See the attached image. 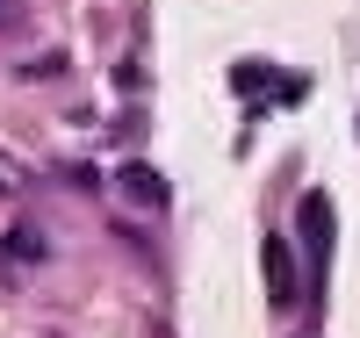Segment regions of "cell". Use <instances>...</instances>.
I'll list each match as a JSON object with an SVG mask.
<instances>
[{
	"label": "cell",
	"instance_id": "6da1fadb",
	"mask_svg": "<svg viewBox=\"0 0 360 338\" xmlns=\"http://www.w3.org/2000/svg\"><path fill=\"white\" fill-rule=\"evenodd\" d=\"M295 223H303V252H310V273H303V295L324 281V259H332V195L310 188L303 209H295Z\"/></svg>",
	"mask_w": 360,
	"mask_h": 338
},
{
	"label": "cell",
	"instance_id": "7a4b0ae2",
	"mask_svg": "<svg viewBox=\"0 0 360 338\" xmlns=\"http://www.w3.org/2000/svg\"><path fill=\"white\" fill-rule=\"evenodd\" d=\"M259 273H266V302H274V317H288L295 302H303V273H295L288 238H266L259 245Z\"/></svg>",
	"mask_w": 360,
	"mask_h": 338
},
{
	"label": "cell",
	"instance_id": "3957f363",
	"mask_svg": "<svg viewBox=\"0 0 360 338\" xmlns=\"http://www.w3.org/2000/svg\"><path fill=\"white\" fill-rule=\"evenodd\" d=\"M115 188H123V202H137V209H166V173H152L144 159L115 166Z\"/></svg>",
	"mask_w": 360,
	"mask_h": 338
},
{
	"label": "cell",
	"instance_id": "277c9868",
	"mask_svg": "<svg viewBox=\"0 0 360 338\" xmlns=\"http://www.w3.org/2000/svg\"><path fill=\"white\" fill-rule=\"evenodd\" d=\"M44 252H51V238H44L37 223H8V238H0V259H8L15 273H22V266H44Z\"/></svg>",
	"mask_w": 360,
	"mask_h": 338
},
{
	"label": "cell",
	"instance_id": "5b68a950",
	"mask_svg": "<svg viewBox=\"0 0 360 338\" xmlns=\"http://www.w3.org/2000/svg\"><path fill=\"white\" fill-rule=\"evenodd\" d=\"M259 79H266V65H238V72H231V86H238V94H252Z\"/></svg>",
	"mask_w": 360,
	"mask_h": 338
},
{
	"label": "cell",
	"instance_id": "8992f818",
	"mask_svg": "<svg viewBox=\"0 0 360 338\" xmlns=\"http://www.w3.org/2000/svg\"><path fill=\"white\" fill-rule=\"evenodd\" d=\"M22 15H29L22 0H0V29H22Z\"/></svg>",
	"mask_w": 360,
	"mask_h": 338
}]
</instances>
